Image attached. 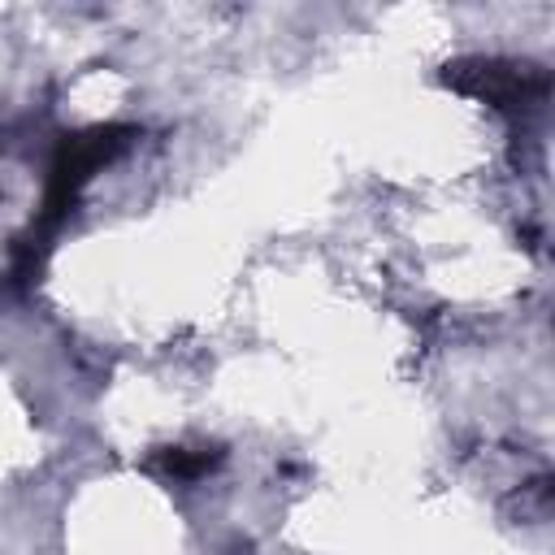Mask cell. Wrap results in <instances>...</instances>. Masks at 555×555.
Here are the masks:
<instances>
[{
  "label": "cell",
  "mask_w": 555,
  "mask_h": 555,
  "mask_svg": "<svg viewBox=\"0 0 555 555\" xmlns=\"http://www.w3.org/2000/svg\"><path fill=\"white\" fill-rule=\"evenodd\" d=\"M447 82H455L468 95H481L499 108H525L546 95V74L533 65H503V61H460L447 69Z\"/></svg>",
  "instance_id": "obj_1"
},
{
  "label": "cell",
  "mask_w": 555,
  "mask_h": 555,
  "mask_svg": "<svg viewBox=\"0 0 555 555\" xmlns=\"http://www.w3.org/2000/svg\"><path fill=\"white\" fill-rule=\"evenodd\" d=\"M217 464V451H186V447H169L160 455V468L178 481H191V477H204L208 468Z\"/></svg>",
  "instance_id": "obj_2"
},
{
  "label": "cell",
  "mask_w": 555,
  "mask_h": 555,
  "mask_svg": "<svg viewBox=\"0 0 555 555\" xmlns=\"http://www.w3.org/2000/svg\"><path fill=\"white\" fill-rule=\"evenodd\" d=\"M230 555H247V546H234V551H230Z\"/></svg>",
  "instance_id": "obj_3"
}]
</instances>
